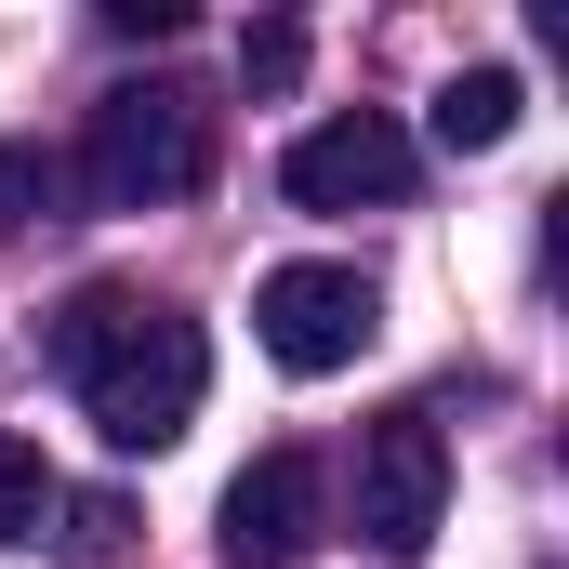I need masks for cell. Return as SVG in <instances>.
<instances>
[{"label": "cell", "instance_id": "6da1fadb", "mask_svg": "<svg viewBox=\"0 0 569 569\" xmlns=\"http://www.w3.org/2000/svg\"><path fill=\"white\" fill-rule=\"evenodd\" d=\"M40 358L80 385V411L107 450H172V437L199 425V398H212V345H199V318H172V305H146V291L93 279L53 305V331H40Z\"/></svg>", "mask_w": 569, "mask_h": 569}, {"label": "cell", "instance_id": "7a4b0ae2", "mask_svg": "<svg viewBox=\"0 0 569 569\" xmlns=\"http://www.w3.org/2000/svg\"><path fill=\"white\" fill-rule=\"evenodd\" d=\"M212 172V120L172 93V80H120V93H93V133H80V186H93V212H159V199H186Z\"/></svg>", "mask_w": 569, "mask_h": 569}, {"label": "cell", "instance_id": "3957f363", "mask_svg": "<svg viewBox=\"0 0 569 569\" xmlns=\"http://www.w3.org/2000/svg\"><path fill=\"white\" fill-rule=\"evenodd\" d=\"M371 331H385V291L358 279V266H266V279H252V345L279 358L291 385L358 371Z\"/></svg>", "mask_w": 569, "mask_h": 569}, {"label": "cell", "instance_id": "277c9868", "mask_svg": "<svg viewBox=\"0 0 569 569\" xmlns=\"http://www.w3.org/2000/svg\"><path fill=\"white\" fill-rule=\"evenodd\" d=\"M437 517H450V437L425 411H385L358 437V543L371 557H425Z\"/></svg>", "mask_w": 569, "mask_h": 569}, {"label": "cell", "instance_id": "5b68a950", "mask_svg": "<svg viewBox=\"0 0 569 569\" xmlns=\"http://www.w3.org/2000/svg\"><path fill=\"white\" fill-rule=\"evenodd\" d=\"M279 186H291V212H398L411 199V133L371 120V107H345V120H318L279 159Z\"/></svg>", "mask_w": 569, "mask_h": 569}, {"label": "cell", "instance_id": "8992f818", "mask_svg": "<svg viewBox=\"0 0 569 569\" xmlns=\"http://www.w3.org/2000/svg\"><path fill=\"white\" fill-rule=\"evenodd\" d=\"M212 543H226V569H291L305 543H318V463H305V450L239 463V477H226V517H212Z\"/></svg>", "mask_w": 569, "mask_h": 569}, {"label": "cell", "instance_id": "52a82bcc", "mask_svg": "<svg viewBox=\"0 0 569 569\" xmlns=\"http://www.w3.org/2000/svg\"><path fill=\"white\" fill-rule=\"evenodd\" d=\"M517 107H530L517 67H463V80L437 93V146H450V159H490V146L517 133Z\"/></svg>", "mask_w": 569, "mask_h": 569}, {"label": "cell", "instance_id": "ba28073f", "mask_svg": "<svg viewBox=\"0 0 569 569\" xmlns=\"http://www.w3.org/2000/svg\"><path fill=\"white\" fill-rule=\"evenodd\" d=\"M53 503H67V490H53V463L0 425V543H40V530H53Z\"/></svg>", "mask_w": 569, "mask_h": 569}, {"label": "cell", "instance_id": "9c48e42d", "mask_svg": "<svg viewBox=\"0 0 569 569\" xmlns=\"http://www.w3.org/2000/svg\"><path fill=\"white\" fill-rule=\"evenodd\" d=\"M40 212H53V146H0V239H27V226H40Z\"/></svg>", "mask_w": 569, "mask_h": 569}, {"label": "cell", "instance_id": "30bf717a", "mask_svg": "<svg viewBox=\"0 0 569 569\" xmlns=\"http://www.w3.org/2000/svg\"><path fill=\"white\" fill-rule=\"evenodd\" d=\"M239 80H252V93H291V80H305V27H291V13H266V27L239 40Z\"/></svg>", "mask_w": 569, "mask_h": 569}, {"label": "cell", "instance_id": "8fae6325", "mask_svg": "<svg viewBox=\"0 0 569 569\" xmlns=\"http://www.w3.org/2000/svg\"><path fill=\"white\" fill-rule=\"evenodd\" d=\"M53 517H67V530H53V543H67V557H107V543H120V530H133V517H120V503H107V490H80V503H53Z\"/></svg>", "mask_w": 569, "mask_h": 569}, {"label": "cell", "instance_id": "7c38bea8", "mask_svg": "<svg viewBox=\"0 0 569 569\" xmlns=\"http://www.w3.org/2000/svg\"><path fill=\"white\" fill-rule=\"evenodd\" d=\"M107 27H120V40H172L186 13H172V0H107Z\"/></svg>", "mask_w": 569, "mask_h": 569}]
</instances>
